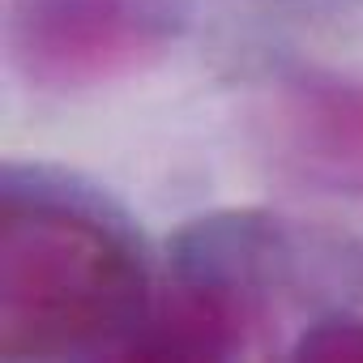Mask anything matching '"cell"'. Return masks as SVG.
Returning <instances> with one entry per match:
<instances>
[{
    "instance_id": "6da1fadb",
    "label": "cell",
    "mask_w": 363,
    "mask_h": 363,
    "mask_svg": "<svg viewBox=\"0 0 363 363\" xmlns=\"http://www.w3.org/2000/svg\"><path fill=\"white\" fill-rule=\"evenodd\" d=\"M133 244L60 197L9 193L0 210V350L82 354L145 333L150 299Z\"/></svg>"
},
{
    "instance_id": "7a4b0ae2",
    "label": "cell",
    "mask_w": 363,
    "mask_h": 363,
    "mask_svg": "<svg viewBox=\"0 0 363 363\" xmlns=\"http://www.w3.org/2000/svg\"><path fill=\"white\" fill-rule=\"evenodd\" d=\"M22 26L35 65L56 69L60 77L107 73L141 43L120 0H35Z\"/></svg>"
}]
</instances>
